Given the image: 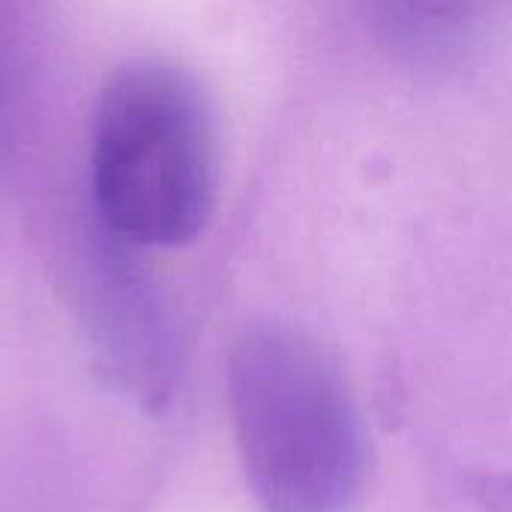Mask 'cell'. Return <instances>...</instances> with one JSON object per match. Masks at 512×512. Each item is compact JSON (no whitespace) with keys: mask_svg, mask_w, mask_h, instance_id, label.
Listing matches in <instances>:
<instances>
[{"mask_svg":"<svg viewBox=\"0 0 512 512\" xmlns=\"http://www.w3.org/2000/svg\"><path fill=\"white\" fill-rule=\"evenodd\" d=\"M246 483L264 512H345L363 480L360 414L333 360L285 327H255L228 360Z\"/></svg>","mask_w":512,"mask_h":512,"instance_id":"cell-2","label":"cell"},{"mask_svg":"<svg viewBox=\"0 0 512 512\" xmlns=\"http://www.w3.org/2000/svg\"><path fill=\"white\" fill-rule=\"evenodd\" d=\"M465 486L483 512H512V468L471 471Z\"/></svg>","mask_w":512,"mask_h":512,"instance_id":"cell-3","label":"cell"},{"mask_svg":"<svg viewBox=\"0 0 512 512\" xmlns=\"http://www.w3.org/2000/svg\"><path fill=\"white\" fill-rule=\"evenodd\" d=\"M219 189L216 117L201 81L159 57L117 66L90 129V192L111 234L147 249L192 243Z\"/></svg>","mask_w":512,"mask_h":512,"instance_id":"cell-1","label":"cell"}]
</instances>
